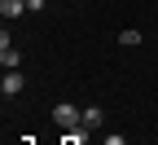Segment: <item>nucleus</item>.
Segmentation results:
<instances>
[{
	"label": "nucleus",
	"instance_id": "nucleus-5",
	"mask_svg": "<svg viewBox=\"0 0 158 145\" xmlns=\"http://www.w3.org/2000/svg\"><path fill=\"white\" fill-rule=\"evenodd\" d=\"M0 13L5 18H22L27 13V0H0Z\"/></svg>",
	"mask_w": 158,
	"mask_h": 145
},
{
	"label": "nucleus",
	"instance_id": "nucleus-6",
	"mask_svg": "<svg viewBox=\"0 0 158 145\" xmlns=\"http://www.w3.org/2000/svg\"><path fill=\"white\" fill-rule=\"evenodd\" d=\"M88 141V128H70L66 136H62V145H84Z\"/></svg>",
	"mask_w": 158,
	"mask_h": 145
},
{
	"label": "nucleus",
	"instance_id": "nucleus-1",
	"mask_svg": "<svg viewBox=\"0 0 158 145\" xmlns=\"http://www.w3.org/2000/svg\"><path fill=\"white\" fill-rule=\"evenodd\" d=\"M53 123L57 128H84V106H75V101H57L53 106Z\"/></svg>",
	"mask_w": 158,
	"mask_h": 145
},
{
	"label": "nucleus",
	"instance_id": "nucleus-4",
	"mask_svg": "<svg viewBox=\"0 0 158 145\" xmlns=\"http://www.w3.org/2000/svg\"><path fill=\"white\" fill-rule=\"evenodd\" d=\"M101 123H106V110H101V106H84V128H88V132L101 128Z\"/></svg>",
	"mask_w": 158,
	"mask_h": 145
},
{
	"label": "nucleus",
	"instance_id": "nucleus-3",
	"mask_svg": "<svg viewBox=\"0 0 158 145\" xmlns=\"http://www.w3.org/2000/svg\"><path fill=\"white\" fill-rule=\"evenodd\" d=\"M0 66H5V70H18V66H22V53H18L13 44H0Z\"/></svg>",
	"mask_w": 158,
	"mask_h": 145
},
{
	"label": "nucleus",
	"instance_id": "nucleus-9",
	"mask_svg": "<svg viewBox=\"0 0 158 145\" xmlns=\"http://www.w3.org/2000/svg\"><path fill=\"white\" fill-rule=\"evenodd\" d=\"M110 145H127V141H123V136H110Z\"/></svg>",
	"mask_w": 158,
	"mask_h": 145
},
{
	"label": "nucleus",
	"instance_id": "nucleus-2",
	"mask_svg": "<svg viewBox=\"0 0 158 145\" xmlns=\"http://www.w3.org/2000/svg\"><path fill=\"white\" fill-rule=\"evenodd\" d=\"M22 88H27V79H22V70H5V79H0V92H5V97H18Z\"/></svg>",
	"mask_w": 158,
	"mask_h": 145
},
{
	"label": "nucleus",
	"instance_id": "nucleus-8",
	"mask_svg": "<svg viewBox=\"0 0 158 145\" xmlns=\"http://www.w3.org/2000/svg\"><path fill=\"white\" fill-rule=\"evenodd\" d=\"M44 9V0H27V13H40Z\"/></svg>",
	"mask_w": 158,
	"mask_h": 145
},
{
	"label": "nucleus",
	"instance_id": "nucleus-7",
	"mask_svg": "<svg viewBox=\"0 0 158 145\" xmlns=\"http://www.w3.org/2000/svg\"><path fill=\"white\" fill-rule=\"evenodd\" d=\"M118 44H127V49H132V44H141V31H132V27H127V31H118Z\"/></svg>",
	"mask_w": 158,
	"mask_h": 145
}]
</instances>
